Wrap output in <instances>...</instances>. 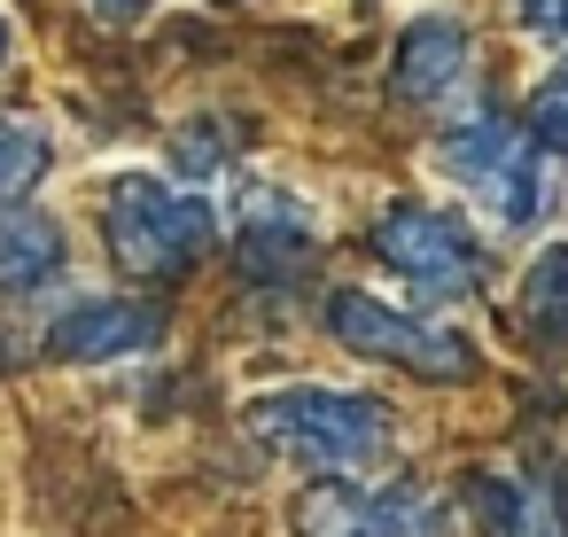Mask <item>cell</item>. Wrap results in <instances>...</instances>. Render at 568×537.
Returning <instances> with one entry per match:
<instances>
[{
  "label": "cell",
  "mask_w": 568,
  "mask_h": 537,
  "mask_svg": "<svg viewBox=\"0 0 568 537\" xmlns=\"http://www.w3.org/2000/svg\"><path fill=\"white\" fill-rule=\"evenodd\" d=\"M102 234H110L118 273H133V281H180L187 265L211 257L219 211L195 188H172L156 172H125L102 195Z\"/></svg>",
  "instance_id": "6da1fadb"
},
{
  "label": "cell",
  "mask_w": 568,
  "mask_h": 537,
  "mask_svg": "<svg viewBox=\"0 0 568 537\" xmlns=\"http://www.w3.org/2000/svg\"><path fill=\"white\" fill-rule=\"evenodd\" d=\"M250 436L273 444L296 467L351 475V467H366L397 444V413L374 405V397H351V389H273V397L250 405Z\"/></svg>",
  "instance_id": "7a4b0ae2"
},
{
  "label": "cell",
  "mask_w": 568,
  "mask_h": 537,
  "mask_svg": "<svg viewBox=\"0 0 568 537\" xmlns=\"http://www.w3.org/2000/svg\"><path fill=\"white\" fill-rule=\"evenodd\" d=\"M436 164L475 195V211H483L490 226H506V234H514V226H537V211H545V149H537V133H521L514 118L475 110V118L444 125Z\"/></svg>",
  "instance_id": "3957f363"
},
{
  "label": "cell",
  "mask_w": 568,
  "mask_h": 537,
  "mask_svg": "<svg viewBox=\"0 0 568 537\" xmlns=\"http://www.w3.org/2000/svg\"><path fill=\"white\" fill-rule=\"evenodd\" d=\"M374 257L405 273L413 296H436V304H459L483 288V242L436 203H389L374 226Z\"/></svg>",
  "instance_id": "277c9868"
},
{
  "label": "cell",
  "mask_w": 568,
  "mask_h": 537,
  "mask_svg": "<svg viewBox=\"0 0 568 537\" xmlns=\"http://www.w3.org/2000/svg\"><path fill=\"white\" fill-rule=\"evenodd\" d=\"M327 327H335V343H351L366 358H389V366H405L420 382H475V351L452 327H428V320H413V312H397V304H382L366 288H335Z\"/></svg>",
  "instance_id": "5b68a950"
},
{
  "label": "cell",
  "mask_w": 568,
  "mask_h": 537,
  "mask_svg": "<svg viewBox=\"0 0 568 537\" xmlns=\"http://www.w3.org/2000/svg\"><path fill=\"white\" fill-rule=\"evenodd\" d=\"M296 537H452V506L420 483H312L296 498Z\"/></svg>",
  "instance_id": "8992f818"
},
{
  "label": "cell",
  "mask_w": 568,
  "mask_h": 537,
  "mask_svg": "<svg viewBox=\"0 0 568 537\" xmlns=\"http://www.w3.org/2000/svg\"><path fill=\"white\" fill-rule=\"evenodd\" d=\"M164 335V312L149 296H87L48 327V351L71 366H102V358H133Z\"/></svg>",
  "instance_id": "52a82bcc"
},
{
  "label": "cell",
  "mask_w": 568,
  "mask_h": 537,
  "mask_svg": "<svg viewBox=\"0 0 568 537\" xmlns=\"http://www.w3.org/2000/svg\"><path fill=\"white\" fill-rule=\"evenodd\" d=\"M467 63H475V48H467V24L459 17H413L405 40H397L389 87H397V102L436 110V102H452L467 87Z\"/></svg>",
  "instance_id": "ba28073f"
},
{
  "label": "cell",
  "mask_w": 568,
  "mask_h": 537,
  "mask_svg": "<svg viewBox=\"0 0 568 537\" xmlns=\"http://www.w3.org/2000/svg\"><path fill=\"white\" fill-rule=\"evenodd\" d=\"M250 203H257V211H242V273H250V281H288V273L312 257L320 226H312V211H304L296 195H281V188H250Z\"/></svg>",
  "instance_id": "9c48e42d"
},
{
  "label": "cell",
  "mask_w": 568,
  "mask_h": 537,
  "mask_svg": "<svg viewBox=\"0 0 568 537\" xmlns=\"http://www.w3.org/2000/svg\"><path fill=\"white\" fill-rule=\"evenodd\" d=\"M467 498L490 537H568V483L552 475H475Z\"/></svg>",
  "instance_id": "30bf717a"
},
{
  "label": "cell",
  "mask_w": 568,
  "mask_h": 537,
  "mask_svg": "<svg viewBox=\"0 0 568 537\" xmlns=\"http://www.w3.org/2000/svg\"><path fill=\"white\" fill-rule=\"evenodd\" d=\"M71 265V242L48 211H24V203H0V288L9 296H32L48 288L55 273Z\"/></svg>",
  "instance_id": "8fae6325"
},
{
  "label": "cell",
  "mask_w": 568,
  "mask_h": 537,
  "mask_svg": "<svg viewBox=\"0 0 568 537\" xmlns=\"http://www.w3.org/2000/svg\"><path fill=\"white\" fill-rule=\"evenodd\" d=\"M521 327L537 343H568V242L521 273Z\"/></svg>",
  "instance_id": "7c38bea8"
},
{
  "label": "cell",
  "mask_w": 568,
  "mask_h": 537,
  "mask_svg": "<svg viewBox=\"0 0 568 537\" xmlns=\"http://www.w3.org/2000/svg\"><path fill=\"white\" fill-rule=\"evenodd\" d=\"M48 164H55L48 133H40L32 118H9V110H0V203H24V195L48 180Z\"/></svg>",
  "instance_id": "4fadbf2b"
},
{
  "label": "cell",
  "mask_w": 568,
  "mask_h": 537,
  "mask_svg": "<svg viewBox=\"0 0 568 537\" xmlns=\"http://www.w3.org/2000/svg\"><path fill=\"white\" fill-rule=\"evenodd\" d=\"M529 133H537V149H560V156H568V63H552V71L537 79V94H529Z\"/></svg>",
  "instance_id": "5bb4252c"
},
{
  "label": "cell",
  "mask_w": 568,
  "mask_h": 537,
  "mask_svg": "<svg viewBox=\"0 0 568 537\" xmlns=\"http://www.w3.org/2000/svg\"><path fill=\"white\" fill-rule=\"evenodd\" d=\"M529 40H568V0H506Z\"/></svg>",
  "instance_id": "9a60e30c"
},
{
  "label": "cell",
  "mask_w": 568,
  "mask_h": 537,
  "mask_svg": "<svg viewBox=\"0 0 568 537\" xmlns=\"http://www.w3.org/2000/svg\"><path fill=\"white\" fill-rule=\"evenodd\" d=\"M94 9H102V17H141L149 0H94Z\"/></svg>",
  "instance_id": "2e32d148"
},
{
  "label": "cell",
  "mask_w": 568,
  "mask_h": 537,
  "mask_svg": "<svg viewBox=\"0 0 568 537\" xmlns=\"http://www.w3.org/2000/svg\"><path fill=\"white\" fill-rule=\"evenodd\" d=\"M0 63H9V17H0Z\"/></svg>",
  "instance_id": "e0dca14e"
}]
</instances>
